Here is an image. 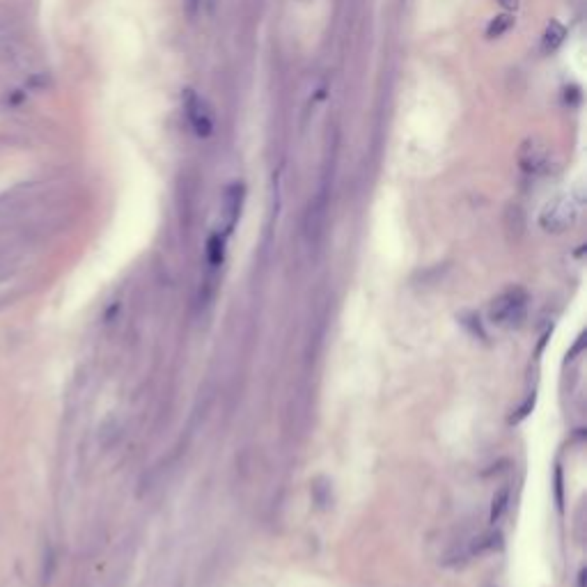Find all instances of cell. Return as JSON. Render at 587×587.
Listing matches in <instances>:
<instances>
[{"mask_svg": "<svg viewBox=\"0 0 587 587\" xmlns=\"http://www.w3.org/2000/svg\"><path fill=\"white\" fill-rule=\"evenodd\" d=\"M35 198L32 186H14L0 193V232L21 225L35 207Z\"/></svg>", "mask_w": 587, "mask_h": 587, "instance_id": "obj_1", "label": "cell"}, {"mask_svg": "<svg viewBox=\"0 0 587 587\" xmlns=\"http://www.w3.org/2000/svg\"><path fill=\"white\" fill-rule=\"evenodd\" d=\"M528 308V296L523 289H509L502 296H498L491 305V319L493 324H498L502 328H514L519 326L523 317H526Z\"/></svg>", "mask_w": 587, "mask_h": 587, "instance_id": "obj_2", "label": "cell"}, {"mask_svg": "<svg viewBox=\"0 0 587 587\" xmlns=\"http://www.w3.org/2000/svg\"><path fill=\"white\" fill-rule=\"evenodd\" d=\"M183 113H186V119L190 122L193 131H195L200 138H207L214 131V119H211L209 110L193 90L183 92Z\"/></svg>", "mask_w": 587, "mask_h": 587, "instance_id": "obj_3", "label": "cell"}, {"mask_svg": "<svg viewBox=\"0 0 587 587\" xmlns=\"http://www.w3.org/2000/svg\"><path fill=\"white\" fill-rule=\"evenodd\" d=\"M548 156H550L548 145L537 140V138H528L519 150V163L526 172L537 174L548 168Z\"/></svg>", "mask_w": 587, "mask_h": 587, "instance_id": "obj_4", "label": "cell"}, {"mask_svg": "<svg viewBox=\"0 0 587 587\" xmlns=\"http://www.w3.org/2000/svg\"><path fill=\"white\" fill-rule=\"evenodd\" d=\"M574 216H576V211L571 209V202L555 200V202H550L544 214H541V225H544L548 232H562L564 227L571 225Z\"/></svg>", "mask_w": 587, "mask_h": 587, "instance_id": "obj_5", "label": "cell"}, {"mask_svg": "<svg viewBox=\"0 0 587 587\" xmlns=\"http://www.w3.org/2000/svg\"><path fill=\"white\" fill-rule=\"evenodd\" d=\"M241 200H243V186L241 183H232L225 190V223H227V232L234 227V223L238 220V214H241Z\"/></svg>", "mask_w": 587, "mask_h": 587, "instance_id": "obj_6", "label": "cell"}, {"mask_svg": "<svg viewBox=\"0 0 587 587\" xmlns=\"http://www.w3.org/2000/svg\"><path fill=\"white\" fill-rule=\"evenodd\" d=\"M18 62H23V49L16 42L14 35L0 37V64L3 67H18Z\"/></svg>", "mask_w": 587, "mask_h": 587, "instance_id": "obj_7", "label": "cell"}, {"mask_svg": "<svg viewBox=\"0 0 587 587\" xmlns=\"http://www.w3.org/2000/svg\"><path fill=\"white\" fill-rule=\"evenodd\" d=\"M564 37H567V30H564V25L559 23V21H550V23L546 25L544 40H541V49H544V53H550V51H555L557 46L564 42Z\"/></svg>", "mask_w": 587, "mask_h": 587, "instance_id": "obj_8", "label": "cell"}, {"mask_svg": "<svg viewBox=\"0 0 587 587\" xmlns=\"http://www.w3.org/2000/svg\"><path fill=\"white\" fill-rule=\"evenodd\" d=\"M16 264H18V255L14 248L0 243V280L9 278L16 271Z\"/></svg>", "mask_w": 587, "mask_h": 587, "instance_id": "obj_9", "label": "cell"}, {"mask_svg": "<svg viewBox=\"0 0 587 587\" xmlns=\"http://www.w3.org/2000/svg\"><path fill=\"white\" fill-rule=\"evenodd\" d=\"M16 25H18V14H16V9H14L12 5H7V3H0V37L14 35Z\"/></svg>", "mask_w": 587, "mask_h": 587, "instance_id": "obj_10", "label": "cell"}, {"mask_svg": "<svg viewBox=\"0 0 587 587\" xmlns=\"http://www.w3.org/2000/svg\"><path fill=\"white\" fill-rule=\"evenodd\" d=\"M512 25H514V16H509V14L495 16V18H491V23L486 25V37H489V40H495V37H502L504 32L509 30Z\"/></svg>", "mask_w": 587, "mask_h": 587, "instance_id": "obj_11", "label": "cell"}, {"mask_svg": "<svg viewBox=\"0 0 587 587\" xmlns=\"http://www.w3.org/2000/svg\"><path fill=\"white\" fill-rule=\"evenodd\" d=\"M51 576H53V553L49 550V553L44 555V564H42V583L44 585L49 583Z\"/></svg>", "mask_w": 587, "mask_h": 587, "instance_id": "obj_12", "label": "cell"}, {"mask_svg": "<svg viewBox=\"0 0 587 587\" xmlns=\"http://www.w3.org/2000/svg\"><path fill=\"white\" fill-rule=\"evenodd\" d=\"M498 3H500L504 9H516V7H519V0H498Z\"/></svg>", "mask_w": 587, "mask_h": 587, "instance_id": "obj_13", "label": "cell"}]
</instances>
